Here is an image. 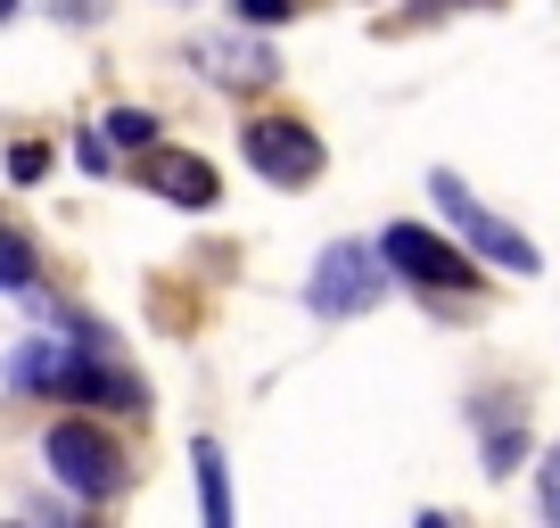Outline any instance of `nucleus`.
Wrapping results in <instances>:
<instances>
[{
    "label": "nucleus",
    "instance_id": "obj_6",
    "mask_svg": "<svg viewBox=\"0 0 560 528\" xmlns=\"http://www.w3.org/2000/svg\"><path fill=\"white\" fill-rule=\"evenodd\" d=\"M140 182L158 198H174V207H214L223 198V182H214V165L207 158H190V149H149V165H140Z\"/></svg>",
    "mask_w": 560,
    "mask_h": 528
},
{
    "label": "nucleus",
    "instance_id": "obj_3",
    "mask_svg": "<svg viewBox=\"0 0 560 528\" xmlns=\"http://www.w3.org/2000/svg\"><path fill=\"white\" fill-rule=\"evenodd\" d=\"M380 282H387V256L371 264V248L338 240L330 256H322V273H314V289H305V298H314L322 314H354V306H371V298H380Z\"/></svg>",
    "mask_w": 560,
    "mask_h": 528
},
{
    "label": "nucleus",
    "instance_id": "obj_5",
    "mask_svg": "<svg viewBox=\"0 0 560 528\" xmlns=\"http://www.w3.org/2000/svg\"><path fill=\"white\" fill-rule=\"evenodd\" d=\"M438 198H445V215H454V223H462V231H470V240H478V256L511 264V273H536V240H520V231H511V223H494V215L478 207V198L462 191L454 174H438Z\"/></svg>",
    "mask_w": 560,
    "mask_h": 528
},
{
    "label": "nucleus",
    "instance_id": "obj_9",
    "mask_svg": "<svg viewBox=\"0 0 560 528\" xmlns=\"http://www.w3.org/2000/svg\"><path fill=\"white\" fill-rule=\"evenodd\" d=\"M25 282H34V248L18 231H0V289H25Z\"/></svg>",
    "mask_w": 560,
    "mask_h": 528
},
{
    "label": "nucleus",
    "instance_id": "obj_4",
    "mask_svg": "<svg viewBox=\"0 0 560 528\" xmlns=\"http://www.w3.org/2000/svg\"><path fill=\"white\" fill-rule=\"evenodd\" d=\"M380 256L396 264V273H412V282H429V289H445V282H470V256H462L454 240H438V231H420V223H387V240H380Z\"/></svg>",
    "mask_w": 560,
    "mask_h": 528
},
{
    "label": "nucleus",
    "instance_id": "obj_7",
    "mask_svg": "<svg viewBox=\"0 0 560 528\" xmlns=\"http://www.w3.org/2000/svg\"><path fill=\"white\" fill-rule=\"evenodd\" d=\"M190 462H198V487H207V520H214V528H223V520H231V487H223V455H214V446H207V438H198V455H190Z\"/></svg>",
    "mask_w": 560,
    "mask_h": 528
},
{
    "label": "nucleus",
    "instance_id": "obj_2",
    "mask_svg": "<svg viewBox=\"0 0 560 528\" xmlns=\"http://www.w3.org/2000/svg\"><path fill=\"white\" fill-rule=\"evenodd\" d=\"M240 149L264 182H314L322 174V133H305L298 116H256L240 133Z\"/></svg>",
    "mask_w": 560,
    "mask_h": 528
},
{
    "label": "nucleus",
    "instance_id": "obj_10",
    "mask_svg": "<svg viewBox=\"0 0 560 528\" xmlns=\"http://www.w3.org/2000/svg\"><path fill=\"white\" fill-rule=\"evenodd\" d=\"M240 18L247 25H280V18H298V0H240Z\"/></svg>",
    "mask_w": 560,
    "mask_h": 528
},
{
    "label": "nucleus",
    "instance_id": "obj_1",
    "mask_svg": "<svg viewBox=\"0 0 560 528\" xmlns=\"http://www.w3.org/2000/svg\"><path fill=\"white\" fill-rule=\"evenodd\" d=\"M42 455H50V471L67 479L74 495H116L124 487V455H116V438L107 429H91V422H58L50 438H42Z\"/></svg>",
    "mask_w": 560,
    "mask_h": 528
},
{
    "label": "nucleus",
    "instance_id": "obj_8",
    "mask_svg": "<svg viewBox=\"0 0 560 528\" xmlns=\"http://www.w3.org/2000/svg\"><path fill=\"white\" fill-rule=\"evenodd\" d=\"M100 133H107V141H116V149H158V124L140 116V107H116V116H107Z\"/></svg>",
    "mask_w": 560,
    "mask_h": 528
},
{
    "label": "nucleus",
    "instance_id": "obj_11",
    "mask_svg": "<svg viewBox=\"0 0 560 528\" xmlns=\"http://www.w3.org/2000/svg\"><path fill=\"white\" fill-rule=\"evenodd\" d=\"M42 165H50V149H34V141L9 149V174H18V182H42Z\"/></svg>",
    "mask_w": 560,
    "mask_h": 528
},
{
    "label": "nucleus",
    "instance_id": "obj_13",
    "mask_svg": "<svg viewBox=\"0 0 560 528\" xmlns=\"http://www.w3.org/2000/svg\"><path fill=\"white\" fill-rule=\"evenodd\" d=\"M9 9H18V0H0V18H9Z\"/></svg>",
    "mask_w": 560,
    "mask_h": 528
},
{
    "label": "nucleus",
    "instance_id": "obj_12",
    "mask_svg": "<svg viewBox=\"0 0 560 528\" xmlns=\"http://www.w3.org/2000/svg\"><path fill=\"white\" fill-rule=\"evenodd\" d=\"M544 512L560 520V446H552V462H544Z\"/></svg>",
    "mask_w": 560,
    "mask_h": 528
}]
</instances>
